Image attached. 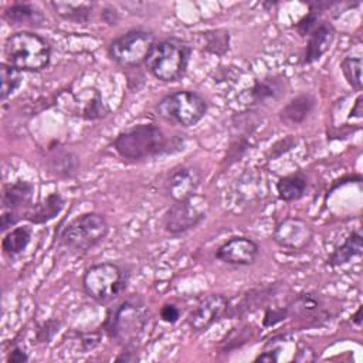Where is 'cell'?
<instances>
[{"label":"cell","mask_w":363,"mask_h":363,"mask_svg":"<svg viewBox=\"0 0 363 363\" xmlns=\"http://www.w3.org/2000/svg\"><path fill=\"white\" fill-rule=\"evenodd\" d=\"M113 149L126 160H145L183 149L179 138H169L155 123H140L122 130L113 139Z\"/></svg>","instance_id":"6da1fadb"},{"label":"cell","mask_w":363,"mask_h":363,"mask_svg":"<svg viewBox=\"0 0 363 363\" xmlns=\"http://www.w3.org/2000/svg\"><path fill=\"white\" fill-rule=\"evenodd\" d=\"M149 320V312L143 299L138 295L125 298L119 305L109 306L102 329L106 336L121 345L133 346Z\"/></svg>","instance_id":"7a4b0ae2"},{"label":"cell","mask_w":363,"mask_h":363,"mask_svg":"<svg viewBox=\"0 0 363 363\" xmlns=\"http://www.w3.org/2000/svg\"><path fill=\"white\" fill-rule=\"evenodd\" d=\"M129 269L125 265L105 261L88 267L82 275L85 294L102 306H111L126 291Z\"/></svg>","instance_id":"3957f363"},{"label":"cell","mask_w":363,"mask_h":363,"mask_svg":"<svg viewBox=\"0 0 363 363\" xmlns=\"http://www.w3.org/2000/svg\"><path fill=\"white\" fill-rule=\"evenodd\" d=\"M4 58L20 71L37 72L48 67L51 47L44 37L33 31H17L4 41Z\"/></svg>","instance_id":"277c9868"},{"label":"cell","mask_w":363,"mask_h":363,"mask_svg":"<svg viewBox=\"0 0 363 363\" xmlns=\"http://www.w3.org/2000/svg\"><path fill=\"white\" fill-rule=\"evenodd\" d=\"M191 45L177 37H169L155 44L146 65L149 72L162 82L179 81L187 71Z\"/></svg>","instance_id":"5b68a950"},{"label":"cell","mask_w":363,"mask_h":363,"mask_svg":"<svg viewBox=\"0 0 363 363\" xmlns=\"http://www.w3.org/2000/svg\"><path fill=\"white\" fill-rule=\"evenodd\" d=\"M109 233L106 218L95 211L72 218L60 233L58 242L71 252L82 254L95 248Z\"/></svg>","instance_id":"8992f818"},{"label":"cell","mask_w":363,"mask_h":363,"mask_svg":"<svg viewBox=\"0 0 363 363\" xmlns=\"http://www.w3.org/2000/svg\"><path fill=\"white\" fill-rule=\"evenodd\" d=\"M207 101L197 92L180 89L164 95L156 105V112L163 119L183 128L197 125L207 113Z\"/></svg>","instance_id":"52a82bcc"},{"label":"cell","mask_w":363,"mask_h":363,"mask_svg":"<svg viewBox=\"0 0 363 363\" xmlns=\"http://www.w3.org/2000/svg\"><path fill=\"white\" fill-rule=\"evenodd\" d=\"M156 44L153 33L132 28L109 43L108 54L122 68H138L145 64Z\"/></svg>","instance_id":"ba28073f"},{"label":"cell","mask_w":363,"mask_h":363,"mask_svg":"<svg viewBox=\"0 0 363 363\" xmlns=\"http://www.w3.org/2000/svg\"><path fill=\"white\" fill-rule=\"evenodd\" d=\"M207 210L208 204L197 194L183 201H174L163 216V227L172 235L184 234L206 218Z\"/></svg>","instance_id":"9c48e42d"},{"label":"cell","mask_w":363,"mask_h":363,"mask_svg":"<svg viewBox=\"0 0 363 363\" xmlns=\"http://www.w3.org/2000/svg\"><path fill=\"white\" fill-rule=\"evenodd\" d=\"M312 238L313 228L299 217H286L281 220L272 233V240L281 248L291 251L305 250L312 242Z\"/></svg>","instance_id":"30bf717a"},{"label":"cell","mask_w":363,"mask_h":363,"mask_svg":"<svg viewBox=\"0 0 363 363\" xmlns=\"http://www.w3.org/2000/svg\"><path fill=\"white\" fill-rule=\"evenodd\" d=\"M201 173L197 166L183 164L172 169L164 180V193L174 201H183L197 194Z\"/></svg>","instance_id":"8fae6325"},{"label":"cell","mask_w":363,"mask_h":363,"mask_svg":"<svg viewBox=\"0 0 363 363\" xmlns=\"http://www.w3.org/2000/svg\"><path fill=\"white\" fill-rule=\"evenodd\" d=\"M230 306L228 298L221 294H210L200 299L190 311L187 325L193 332H204L218 319L227 315Z\"/></svg>","instance_id":"7c38bea8"},{"label":"cell","mask_w":363,"mask_h":363,"mask_svg":"<svg viewBox=\"0 0 363 363\" xmlns=\"http://www.w3.org/2000/svg\"><path fill=\"white\" fill-rule=\"evenodd\" d=\"M259 255L258 244L250 237L237 235L223 242L216 250V258L224 264L235 267L252 265Z\"/></svg>","instance_id":"4fadbf2b"},{"label":"cell","mask_w":363,"mask_h":363,"mask_svg":"<svg viewBox=\"0 0 363 363\" xmlns=\"http://www.w3.org/2000/svg\"><path fill=\"white\" fill-rule=\"evenodd\" d=\"M286 306L289 318L305 320L306 325H322L330 316V312L325 308L323 299L315 292L299 294L295 301Z\"/></svg>","instance_id":"5bb4252c"},{"label":"cell","mask_w":363,"mask_h":363,"mask_svg":"<svg viewBox=\"0 0 363 363\" xmlns=\"http://www.w3.org/2000/svg\"><path fill=\"white\" fill-rule=\"evenodd\" d=\"M336 35V30L332 23L322 20L316 28L308 35L306 48L303 52V64H313L320 60L323 54L330 48Z\"/></svg>","instance_id":"9a60e30c"},{"label":"cell","mask_w":363,"mask_h":363,"mask_svg":"<svg viewBox=\"0 0 363 363\" xmlns=\"http://www.w3.org/2000/svg\"><path fill=\"white\" fill-rule=\"evenodd\" d=\"M33 194L34 186L30 182L17 180L14 183L4 184L1 197L3 210H11L24 217L27 210L33 206Z\"/></svg>","instance_id":"2e32d148"},{"label":"cell","mask_w":363,"mask_h":363,"mask_svg":"<svg viewBox=\"0 0 363 363\" xmlns=\"http://www.w3.org/2000/svg\"><path fill=\"white\" fill-rule=\"evenodd\" d=\"M286 91V81L282 75H269L255 79L250 89V99L257 105H267L279 101Z\"/></svg>","instance_id":"e0dca14e"},{"label":"cell","mask_w":363,"mask_h":363,"mask_svg":"<svg viewBox=\"0 0 363 363\" xmlns=\"http://www.w3.org/2000/svg\"><path fill=\"white\" fill-rule=\"evenodd\" d=\"M316 99L311 94H299L292 98L279 112V119L286 126H295L302 123L315 109Z\"/></svg>","instance_id":"ac0fdd59"},{"label":"cell","mask_w":363,"mask_h":363,"mask_svg":"<svg viewBox=\"0 0 363 363\" xmlns=\"http://www.w3.org/2000/svg\"><path fill=\"white\" fill-rule=\"evenodd\" d=\"M64 204L65 200L60 193H51L41 199L38 203L33 204L27 210L24 218L33 224H45L61 213Z\"/></svg>","instance_id":"d6986e66"},{"label":"cell","mask_w":363,"mask_h":363,"mask_svg":"<svg viewBox=\"0 0 363 363\" xmlns=\"http://www.w3.org/2000/svg\"><path fill=\"white\" fill-rule=\"evenodd\" d=\"M363 254V237L359 230L352 231L342 245L336 247L328 257V265L339 267L347 264L353 258H360Z\"/></svg>","instance_id":"ffe728a7"},{"label":"cell","mask_w":363,"mask_h":363,"mask_svg":"<svg viewBox=\"0 0 363 363\" xmlns=\"http://www.w3.org/2000/svg\"><path fill=\"white\" fill-rule=\"evenodd\" d=\"M308 176L298 170L295 173L286 174L277 182L278 197L284 201H296L306 194L308 190Z\"/></svg>","instance_id":"44dd1931"},{"label":"cell","mask_w":363,"mask_h":363,"mask_svg":"<svg viewBox=\"0 0 363 363\" xmlns=\"http://www.w3.org/2000/svg\"><path fill=\"white\" fill-rule=\"evenodd\" d=\"M50 6L57 16L77 24L88 23L94 9V4L88 1H51Z\"/></svg>","instance_id":"7402d4cb"},{"label":"cell","mask_w":363,"mask_h":363,"mask_svg":"<svg viewBox=\"0 0 363 363\" xmlns=\"http://www.w3.org/2000/svg\"><path fill=\"white\" fill-rule=\"evenodd\" d=\"M50 170L61 179H72L79 170V159L67 149H55L50 157Z\"/></svg>","instance_id":"603a6c76"},{"label":"cell","mask_w":363,"mask_h":363,"mask_svg":"<svg viewBox=\"0 0 363 363\" xmlns=\"http://www.w3.org/2000/svg\"><path fill=\"white\" fill-rule=\"evenodd\" d=\"M4 18L10 21V24H30V26H41L44 23L43 13L30 3H13L4 10Z\"/></svg>","instance_id":"cb8c5ba5"},{"label":"cell","mask_w":363,"mask_h":363,"mask_svg":"<svg viewBox=\"0 0 363 363\" xmlns=\"http://www.w3.org/2000/svg\"><path fill=\"white\" fill-rule=\"evenodd\" d=\"M31 235L33 230L28 225H20L9 231L1 241V250L4 255L9 258H16L23 254L31 241Z\"/></svg>","instance_id":"d4e9b609"},{"label":"cell","mask_w":363,"mask_h":363,"mask_svg":"<svg viewBox=\"0 0 363 363\" xmlns=\"http://www.w3.org/2000/svg\"><path fill=\"white\" fill-rule=\"evenodd\" d=\"M199 44L206 52L223 57L230 48V33L227 30H208L200 33Z\"/></svg>","instance_id":"484cf974"},{"label":"cell","mask_w":363,"mask_h":363,"mask_svg":"<svg viewBox=\"0 0 363 363\" xmlns=\"http://www.w3.org/2000/svg\"><path fill=\"white\" fill-rule=\"evenodd\" d=\"M0 79H1L0 96H1V101L4 102L20 88L23 75H21V71L17 69L16 67H13L7 62H1L0 64Z\"/></svg>","instance_id":"4316f807"},{"label":"cell","mask_w":363,"mask_h":363,"mask_svg":"<svg viewBox=\"0 0 363 363\" xmlns=\"http://www.w3.org/2000/svg\"><path fill=\"white\" fill-rule=\"evenodd\" d=\"M362 65L360 57H346L340 62L342 74L354 91H362Z\"/></svg>","instance_id":"83f0119b"},{"label":"cell","mask_w":363,"mask_h":363,"mask_svg":"<svg viewBox=\"0 0 363 363\" xmlns=\"http://www.w3.org/2000/svg\"><path fill=\"white\" fill-rule=\"evenodd\" d=\"M106 112H108V109L102 102L99 91L91 89L88 101L82 105L81 116L84 119H88V121H95V119H99V118L105 116Z\"/></svg>","instance_id":"f1b7e54d"},{"label":"cell","mask_w":363,"mask_h":363,"mask_svg":"<svg viewBox=\"0 0 363 363\" xmlns=\"http://www.w3.org/2000/svg\"><path fill=\"white\" fill-rule=\"evenodd\" d=\"M61 328V322L57 319H48L43 322L35 332V340L38 343H48L54 339V336L58 333Z\"/></svg>","instance_id":"f546056e"},{"label":"cell","mask_w":363,"mask_h":363,"mask_svg":"<svg viewBox=\"0 0 363 363\" xmlns=\"http://www.w3.org/2000/svg\"><path fill=\"white\" fill-rule=\"evenodd\" d=\"M320 13L318 11H313V10H309V13L306 16H303L296 24H295V28L296 31L299 33V35L302 37H308L315 28L316 26L320 23Z\"/></svg>","instance_id":"4dcf8cb0"},{"label":"cell","mask_w":363,"mask_h":363,"mask_svg":"<svg viewBox=\"0 0 363 363\" xmlns=\"http://www.w3.org/2000/svg\"><path fill=\"white\" fill-rule=\"evenodd\" d=\"M288 306H268L264 312V318H262V326L264 328H271L275 326L279 322H284L285 319H288Z\"/></svg>","instance_id":"1f68e13d"},{"label":"cell","mask_w":363,"mask_h":363,"mask_svg":"<svg viewBox=\"0 0 363 363\" xmlns=\"http://www.w3.org/2000/svg\"><path fill=\"white\" fill-rule=\"evenodd\" d=\"M295 145H296V140L292 136H286V138L278 140L275 145L271 146V150H269L268 156H269V159H278L279 156H282L284 153L291 150Z\"/></svg>","instance_id":"d6a6232c"},{"label":"cell","mask_w":363,"mask_h":363,"mask_svg":"<svg viewBox=\"0 0 363 363\" xmlns=\"http://www.w3.org/2000/svg\"><path fill=\"white\" fill-rule=\"evenodd\" d=\"M160 318L166 323H176L180 319V309L174 303H164L160 309Z\"/></svg>","instance_id":"836d02e7"},{"label":"cell","mask_w":363,"mask_h":363,"mask_svg":"<svg viewBox=\"0 0 363 363\" xmlns=\"http://www.w3.org/2000/svg\"><path fill=\"white\" fill-rule=\"evenodd\" d=\"M21 214L16 213V211H11V210H3L1 213V217H0V227H1V231H6L7 228L16 225L20 220H21Z\"/></svg>","instance_id":"e575fe53"},{"label":"cell","mask_w":363,"mask_h":363,"mask_svg":"<svg viewBox=\"0 0 363 363\" xmlns=\"http://www.w3.org/2000/svg\"><path fill=\"white\" fill-rule=\"evenodd\" d=\"M28 359L30 357H28L27 352L18 345L13 346L11 350L9 352V356H7L9 363H26V362H28Z\"/></svg>","instance_id":"d590c367"},{"label":"cell","mask_w":363,"mask_h":363,"mask_svg":"<svg viewBox=\"0 0 363 363\" xmlns=\"http://www.w3.org/2000/svg\"><path fill=\"white\" fill-rule=\"evenodd\" d=\"M101 18L104 23H106L108 26H116L119 21V14L115 9L112 7H105L101 13Z\"/></svg>","instance_id":"8d00e7d4"},{"label":"cell","mask_w":363,"mask_h":363,"mask_svg":"<svg viewBox=\"0 0 363 363\" xmlns=\"http://www.w3.org/2000/svg\"><path fill=\"white\" fill-rule=\"evenodd\" d=\"M362 113H363V109H362V95H359L354 101V105L350 111V116H356V118H362Z\"/></svg>","instance_id":"74e56055"},{"label":"cell","mask_w":363,"mask_h":363,"mask_svg":"<svg viewBox=\"0 0 363 363\" xmlns=\"http://www.w3.org/2000/svg\"><path fill=\"white\" fill-rule=\"evenodd\" d=\"M352 322L356 325V326H362V306L357 308V311L354 312V315L352 316Z\"/></svg>","instance_id":"f35d334b"}]
</instances>
